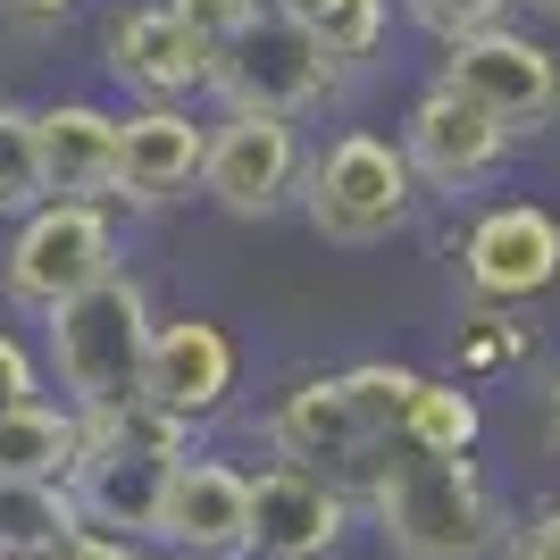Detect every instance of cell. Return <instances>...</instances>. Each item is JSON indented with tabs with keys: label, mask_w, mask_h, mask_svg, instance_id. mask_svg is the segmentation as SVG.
Here are the masks:
<instances>
[{
	"label": "cell",
	"mask_w": 560,
	"mask_h": 560,
	"mask_svg": "<svg viewBox=\"0 0 560 560\" xmlns=\"http://www.w3.org/2000/svg\"><path fill=\"white\" fill-rule=\"evenodd\" d=\"M101 68L142 101H192L210 93V50L167 18V0H126L101 18Z\"/></svg>",
	"instance_id": "7c38bea8"
},
{
	"label": "cell",
	"mask_w": 560,
	"mask_h": 560,
	"mask_svg": "<svg viewBox=\"0 0 560 560\" xmlns=\"http://www.w3.org/2000/svg\"><path fill=\"white\" fill-rule=\"evenodd\" d=\"M527 351H536V335L486 302V310H468L460 335H452V369H460V376H486V369H511V360H527Z\"/></svg>",
	"instance_id": "7402d4cb"
},
{
	"label": "cell",
	"mask_w": 560,
	"mask_h": 560,
	"mask_svg": "<svg viewBox=\"0 0 560 560\" xmlns=\"http://www.w3.org/2000/svg\"><path fill=\"white\" fill-rule=\"evenodd\" d=\"M167 18H176V25L192 34V43H201V50L218 59V43H226V34H234L243 18H252V9H243V0H167Z\"/></svg>",
	"instance_id": "484cf974"
},
{
	"label": "cell",
	"mask_w": 560,
	"mask_h": 560,
	"mask_svg": "<svg viewBox=\"0 0 560 560\" xmlns=\"http://www.w3.org/2000/svg\"><path fill=\"white\" fill-rule=\"evenodd\" d=\"M75 460H84V419L68 401H25V410H0V477H25V486H68Z\"/></svg>",
	"instance_id": "e0dca14e"
},
{
	"label": "cell",
	"mask_w": 560,
	"mask_h": 560,
	"mask_svg": "<svg viewBox=\"0 0 560 560\" xmlns=\"http://www.w3.org/2000/svg\"><path fill=\"white\" fill-rule=\"evenodd\" d=\"M460 284L493 310H518L560 284V218L544 201H493L460 234Z\"/></svg>",
	"instance_id": "9c48e42d"
},
{
	"label": "cell",
	"mask_w": 560,
	"mask_h": 560,
	"mask_svg": "<svg viewBox=\"0 0 560 560\" xmlns=\"http://www.w3.org/2000/svg\"><path fill=\"white\" fill-rule=\"evenodd\" d=\"M544 435L560 444V376H552V394H544Z\"/></svg>",
	"instance_id": "f546056e"
},
{
	"label": "cell",
	"mask_w": 560,
	"mask_h": 560,
	"mask_svg": "<svg viewBox=\"0 0 560 560\" xmlns=\"http://www.w3.org/2000/svg\"><path fill=\"white\" fill-rule=\"evenodd\" d=\"M444 84L468 93L477 109H493L511 135H544L560 117V59L518 25H486V34L444 43Z\"/></svg>",
	"instance_id": "52a82bcc"
},
{
	"label": "cell",
	"mask_w": 560,
	"mask_h": 560,
	"mask_svg": "<svg viewBox=\"0 0 560 560\" xmlns=\"http://www.w3.org/2000/svg\"><path fill=\"white\" fill-rule=\"evenodd\" d=\"M343 527H351V511L327 486V468L277 460L252 477V552L259 560H335Z\"/></svg>",
	"instance_id": "5bb4252c"
},
{
	"label": "cell",
	"mask_w": 560,
	"mask_h": 560,
	"mask_svg": "<svg viewBox=\"0 0 560 560\" xmlns=\"http://www.w3.org/2000/svg\"><path fill=\"white\" fill-rule=\"evenodd\" d=\"M310 210V226L327 234V243H385V234L410 226V210H419V176H410V160H401V142L369 135V126H351V135H335L318 160L302 167V192H293Z\"/></svg>",
	"instance_id": "3957f363"
},
{
	"label": "cell",
	"mask_w": 560,
	"mask_h": 560,
	"mask_svg": "<svg viewBox=\"0 0 560 560\" xmlns=\"http://www.w3.org/2000/svg\"><path fill=\"white\" fill-rule=\"evenodd\" d=\"M544 9H560V0H544Z\"/></svg>",
	"instance_id": "d6a6232c"
},
{
	"label": "cell",
	"mask_w": 560,
	"mask_h": 560,
	"mask_svg": "<svg viewBox=\"0 0 560 560\" xmlns=\"http://www.w3.org/2000/svg\"><path fill=\"white\" fill-rule=\"evenodd\" d=\"M43 327H50V376H59V394H68L75 419L135 401L142 343H151V293H142V277L109 268L101 284H84L75 302L50 310Z\"/></svg>",
	"instance_id": "7a4b0ae2"
},
{
	"label": "cell",
	"mask_w": 560,
	"mask_h": 560,
	"mask_svg": "<svg viewBox=\"0 0 560 560\" xmlns=\"http://www.w3.org/2000/svg\"><path fill=\"white\" fill-rule=\"evenodd\" d=\"M268 435H277L284 460H302V468H335V460H351V452H369V435H360V419H351V401H343L335 376H302V385L277 401Z\"/></svg>",
	"instance_id": "2e32d148"
},
{
	"label": "cell",
	"mask_w": 560,
	"mask_h": 560,
	"mask_svg": "<svg viewBox=\"0 0 560 560\" xmlns=\"http://www.w3.org/2000/svg\"><path fill=\"white\" fill-rule=\"evenodd\" d=\"M401 9H410V25H427L435 43H460V34L502 25V9H511V0H401Z\"/></svg>",
	"instance_id": "cb8c5ba5"
},
{
	"label": "cell",
	"mask_w": 560,
	"mask_h": 560,
	"mask_svg": "<svg viewBox=\"0 0 560 560\" xmlns=\"http://www.w3.org/2000/svg\"><path fill=\"white\" fill-rule=\"evenodd\" d=\"M201 142L210 126L185 109V101H142V109L117 117V185L109 201L126 210H167L201 185Z\"/></svg>",
	"instance_id": "8fae6325"
},
{
	"label": "cell",
	"mask_w": 560,
	"mask_h": 560,
	"mask_svg": "<svg viewBox=\"0 0 560 560\" xmlns=\"http://www.w3.org/2000/svg\"><path fill=\"white\" fill-rule=\"evenodd\" d=\"M293 18L310 25V43L327 50V68H360L385 43V0H293Z\"/></svg>",
	"instance_id": "d6986e66"
},
{
	"label": "cell",
	"mask_w": 560,
	"mask_h": 560,
	"mask_svg": "<svg viewBox=\"0 0 560 560\" xmlns=\"http://www.w3.org/2000/svg\"><path fill=\"white\" fill-rule=\"evenodd\" d=\"M0 560H50V552H0Z\"/></svg>",
	"instance_id": "1f68e13d"
},
{
	"label": "cell",
	"mask_w": 560,
	"mask_h": 560,
	"mask_svg": "<svg viewBox=\"0 0 560 560\" xmlns=\"http://www.w3.org/2000/svg\"><path fill=\"white\" fill-rule=\"evenodd\" d=\"M84 0H0V25H18V34H59Z\"/></svg>",
	"instance_id": "83f0119b"
},
{
	"label": "cell",
	"mask_w": 560,
	"mask_h": 560,
	"mask_svg": "<svg viewBox=\"0 0 560 560\" xmlns=\"http://www.w3.org/2000/svg\"><path fill=\"white\" fill-rule=\"evenodd\" d=\"M210 93L226 101V109L302 117V109H318V101L335 93V68H327V50L310 43L302 18H268V9H252V18L218 43Z\"/></svg>",
	"instance_id": "5b68a950"
},
{
	"label": "cell",
	"mask_w": 560,
	"mask_h": 560,
	"mask_svg": "<svg viewBox=\"0 0 560 560\" xmlns=\"http://www.w3.org/2000/svg\"><path fill=\"white\" fill-rule=\"evenodd\" d=\"M75 518L68 486H25V477H0V552H50V536Z\"/></svg>",
	"instance_id": "44dd1931"
},
{
	"label": "cell",
	"mask_w": 560,
	"mask_h": 560,
	"mask_svg": "<svg viewBox=\"0 0 560 560\" xmlns=\"http://www.w3.org/2000/svg\"><path fill=\"white\" fill-rule=\"evenodd\" d=\"M176 560H185V552H176Z\"/></svg>",
	"instance_id": "836d02e7"
},
{
	"label": "cell",
	"mask_w": 560,
	"mask_h": 560,
	"mask_svg": "<svg viewBox=\"0 0 560 560\" xmlns=\"http://www.w3.org/2000/svg\"><path fill=\"white\" fill-rule=\"evenodd\" d=\"M234 335L218 318H151V343H142V376H135V401H151L160 419L192 427V419H218L234 394Z\"/></svg>",
	"instance_id": "30bf717a"
},
{
	"label": "cell",
	"mask_w": 560,
	"mask_h": 560,
	"mask_svg": "<svg viewBox=\"0 0 560 560\" xmlns=\"http://www.w3.org/2000/svg\"><path fill=\"white\" fill-rule=\"evenodd\" d=\"M117 268V226L109 201H34L0 252V302L50 318L59 302H75L84 284H101Z\"/></svg>",
	"instance_id": "277c9868"
},
{
	"label": "cell",
	"mask_w": 560,
	"mask_h": 560,
	"mask_svg": "<svg viewBox=\"0 0 560 560\" xmlns=\"http://www.w3.org/2000/svg\"><path fill=\"white\" fill-rule=\"evenodd\" d=\"M151 544H167V552H185V560H243L252 552V477L226 468V460H192L185 452L176 477H167Z\"/></svg>",
	"instance_id": "4fadbf2b"
},
{
	"label": "cell",
	"mask_w": 560,
	"mask_h": 560,
	"mask_svg": "<svg viewBox=\"0 0 560 560\" xmlns=\"http://www.w3.org/2000/svg\"><path fill=\"white\" fill-rule=\"evenodd\" d=\"M511 560H560V511H544L536 527L511 544Z\"/></svg>",
	"instance_id": "f1b7e54d"
},
{
	"label": "cell",
	"mask_w": 560,
	"mask_h": 560,
	"mask_svg": "<svg viewBox=\"0 0 560 560\" xmlns=\"http://www.w3.org/2000/svg\"><path fill=\"white\" fill-rule=\"evenodd\" d=\"M34 167L43 201H109L117 185V109L101 101H43L34 109Z\"/></svg>",
	"instance_id": "9a60e30c"
},
{
	"label": "cell",
	"mask_w": 560,
	"mask_h": 560,
	"mask_svg": "<svg viewBox=\"0 0 560 560\" xmlns=\"http://www.w3.org/2000/svg\"><path fill=\"white\" fill-rule=\"evenodd\" d=\"M302 117H268V109H226L201 142V192L226 218H277L302 192Z\"/></svg>",
	"instance_id": "8992f818"
},
{
	"label": "cell",
	"mask_w": 560,
	"mask_h": 560,
	"mask_svg": "<svg viewBox=\"0 0 560 560\" xmlns=\"http://www.w3.org/2000/svg\"><path fill=\"white\" fill-rule=\"evenodd\" d=\"M25 401H43V369L18 335H0V410H25Z\"/></svg>",
	"instance_id": "4316f807"
},
{
	"label": "cell",
	"mask_w": 560,
	"mask_h": 560,
	"mask_svg": "<svg viewBox=\"0 0 560 560\" xmlns=\"http://www.w3.org/2000/svg\"><path fill=\"white\" fill-rule=\"evenodd\" d=\"M50 560H142V544L135 536H117V527H101V518H84L75 511L59 536H50Z\"/></svg>",
	"instance_id": "d4e9b609"
},
{
	"label": "cell",
	"mask_w": 560,
	"mask_h": 560,
	"mask_svg": "<svg viewBox=\"0 0 560 560\" xmlns=\"http://www.w3.org/2000/svg\"><path fill=\"white\" fill-rule=\"evenodd\" d=\"M477 427H486V410H477V394H468L460 376H419V394H410V410H401V444L419 452H444V460H460V452H477Z\"/></svg>",
	"instance_id": "ac0fdd59"
},
{
	"label": "cell",
	"mask_w": 560,
	"mask_h": 560,
	"mask_svg": "<svg viewBox=\"0 0 560 560\" xmlns=\"http://www.w3.org/2000/svg\"><path fill=\"white\" fill-rule=\"evenodd\" d=\"M43 201V167H34V109L0 101V218H25Z\"/></svg>",
	"instance_id": "603a6c76"
},
{
	"label": "cell",
	"mask_w": 560,
	"mask_h": 560,
	"mask_svg": "<svg viewBox=\"0 0 560 560\" xmlns=\"http://www.w3.org/2000/svg\"><path fill=\"white\" fill-rule=\"evenodd\" d=\"M376 527L394 560H477L502 544V502L486 493V477L444 452L401 444L376 460Z\"/></svg>",
	"instance_id": "6da1fadb"
},
{
	"label": "cell",
	"mask_w": 560,
	"mask_h": 560,
	"mask_svg": "<svg viewBox=\"0 0 560 560\" xmlns=\"http://www.w3.org/2000/svg\"><path fill=\"white\" fill-rule=\"evenodd\" d=\"M511 126L493 109H477L468 93H452V84H435V93L410 101V117H401V160H410V176H419L427 192H477L502 176V160H511Z\"/></svg>",
	"instance_id": "ba28073f"
},
{
	"label": "cell",
	"mask_w": 560,
	"mask_h": 560,
	"mask_svg": "<svg viewBox=\"0 0 560 560\" xmlns=\"http://www.w3.org/2000/svg\"><path fill=\"white\" fill-rule=\"evenodd\" d=\"M243 9H268V18H293V0H243Z\"/></svg>",
	"instance_id": "4dcf8cb0"
},
{
	"label": "cell",
	"mask_w": 560,
	"mask_h": 560,
	"mask_svg": "<svg viewBox=\"0 0 560 560\" xmlns=\"http://www.w3.org/2000/svg\"><path fill=\"white\" fill-rule=\"evenodd\" d=\"M335 385H343L360 435H369V444H394L401 410H410V394H419V369H401V360H360V369H343Z\"/></svg>",
	"instance_id": "ffe728a7"
}]
</instances>
